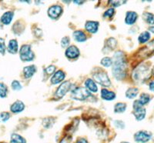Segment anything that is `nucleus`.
Listing matches in <instances>:
<instances>
[{
  "label": "nucleus",
  "instance_id": "obj_39",
  "mask_svg": "<svg viewBox=\"0 0 154 143\" xmlns=\"http://www.w3.org/2000/svg\"><path fill=\"white\" fill-rule=\"evenodd\" d=\"M45 71H46V74H48V75H53V74H54L55 71H56V66H54V65H49V66H48L45 69Z\"/></svg>",
  "mask_w": 154,
  "mask_h": 143
},
{
  "label": "nucleus",
  "instance_id": "obj_25",
  "mask_svg": "<svg viewBox=\"0 0 154 143\" xmlns=\"http://www.w3.org/2000/svg\"><path fill=\"white\" fill-rule=\"evenodd\" d=\"M143 19L147 23V24L154 25V14L150 12H144L143 14Z\"/></svg>",
  "mask_w": 154,
  "mask_h": 143
},
{
  "label": "nucleus",
  "instance_id": "obj_42",
  "mask_svg": "<svg viewBox=\"0 0 154 143\" xmlns=\"http://www.w3.org/2000/svg\"><path fill=\"white\" fill-rule=\"evenodd\" d=\"M149 90L152 91V92H154V80H152L150 82H149Z\"/></svg>",
  "mask_w": 154,
  "mask_h": 143
},
{
  "label": "nucleus",
  "instance_id": "obj_37",
  "mask_svg": "<svg viewBox=\"0 0 154 143\" xmlns=\"http://www.w3.org/2000/svg\"><path fill=\"white\" fill-rule=\"evenodd\" d=\"M6 50V46H5V40L2 38H0V53L4 55Z\"/></svg>",
  "mask_w": 154,
  "mask_h": 143
},
{
  "label": "nucleus",
  "instance_id": "obj_1",
  "mask_svg": "<svg viewBox=\"0 0 154 143\" xmlns=\"http://www.w3.org/2000/svg\"><path fill=\"white\" fill-rule=\"evenodd\" d=\"M112 72L117 80H123L126 77L127 73V65L124 53L121 51H118L114 54L112 58Z\"/></svg>",
  "mask_w": 154,
  "mask_h": 143
},
{
  "label": "nucleus",
  "instance_id": "obj_2",
  "mask_svg": "<svg viewBox=\"0 0 154 143\" xmlns=\"http://www.w3.org/2000/svg\"><path fill=\"white\" fill-rule=\"evenodd\" d=\"M151 75L149 68L146 65H141L135 68L133 72V79L138 82H143L149 79Z\"/></svg>",
  "mask_w": 154,
  "mask_h": 143
},
{
  "label": "nucleus",
  "instance_id": "obj_4",
  "mask_svg": "<svg viewBox=\"0 0 154 143\" xmlns=\"http://www.w3.org/2000/svg\"><path fill=\"white\" fill-rule=\"evenodd\" d=\"M91 96V93L84 87H77L71 93V96L73 99L79 101H84Z\"/></svg>",
  "mask_w": 154,
  "mask_h": 143
},
{
  "label": "nucleus",
  "instance_id": "obj_26",
  "mask_svg": "<svg viewBox=\"0 0 154 143\" xmlns=\"http://www.w3.org/2000/svg\"><path fill=\"white\" fill-rule=\"evenodd\" d=\"M149 38H150V34H149V32L145 31V32H143L142 33L139 35L138 41L140 43L143 44L148 42V41L149 40Z\"/></svg>",
  "mask_w": 154,
  "mask_h": 143
},
{
  "label": "nucleus",
  "instance_id": "obj_31",
  "mask_svg": "<svg viewBox=\"0 0 154 143\" xmlns=\"http://www.w3.org/2000/svg\"><path fill=\"white\" fill-rule=\"evenodd\" d=\"M8 87L2 82H0V97L5 98L7 96Z\"/></svg>",
  "mask_w": 154,
  "mask_h": 143
},
{
  "label": "nucleus",
  "instance_id": "obj_7",
  "mask_svg": "<svg viewBox=\"0 0 154 143\" xmlns=\"http://www.w3.org/2000/svg\"><path fill=\"white\" fill-rule=\"evenodd\" d=\"M63 12V9L61 5H52L48 9V16L52 19H57L60 17Z\"/></svg>",
  "mask_w": 154,
  "mask_h": 143
},
{
  "label": "nucleus",
  "instance_id": "obj_19",
  "mask_svg": "<svg viewBox=\"0 0 154 143\" xmlns=\"http://www.w3.org/2000/svg\"><path fill=\"white\" fill-rule=\"evenodd\" d=\"M13 16H14V12H12V11H9V12H5L2 16H1V19L0 21L3 25H9L12 22V19H13Z\"/></svg>",
  "mask_w": 154,
  "mask_h": 143
},
{
  "label": "nucleus",
  "instance_id": "obj_46",
  "mask_svg": "<svg viewBox=\"0 0 154 143\" xmlns=\"http://www.w3.org/2000/svg\"><path fill=\"white\" fill-rule=\"evenodd\" d=\"M1 23H1V21H0V27H1Z\"/></svg>",
  "mask_w": 154,
  "mask_h": 143
},
{
  "label": "nucleus",
  "instance_id": "obj_9",
  "mask_svg": "<svg viewBox=\"0 0 154 143\" xmlns=\"http://www.w3.org/2000/svg\"><path fill=\"white\" fill-rule=\"evenodd\" d=\"M65 55L69 59H75L79 57L80 55L79 49L75 45H70L66 49Z\"/></svg>",
  "mask_w": 154,
  "mask_h": 143
},
{
  "label": "nucleus",
  "instance_id": "obj_43",
  "mask_svg": "<svg viewBox=\"0 0 154 143\" xmlns=\"http://www.w3.org/2000/svg\"><path fill=\"white\" fill-rule=\"evenodd\" d=\"M73 2L75 4H82V3H84V2H81V1H74Z\"/></svg>",
  "mask_w": 154,
  "mask_h": 143
},
{
  "label": "nucleus",
  "instance_id": "obj_44",
  "mask_svg": "<svg viewBox=\"0 0 154 143\" xmlns=\"http://www.w3.org/2000/svg\"><path fill=\"white\" fill-rule=\"evenodd\" d=\"M149 30L150 32H152V33H154V26H152V27H150V28L149 29Z\"/></svg>",
  "mask_w": 154,
  "mask_h": 143
},
{
  "label": "nucleus",
  "instance_id": "obj_33",
  "mask_svg": "<svg viewBox=\"0 0 154 143\" xmlns=\"http://www.w3.org/2000/svg\"><path fill=\"white\" fill-rule=\"evenodd\" d=\"M10 119V115L9 112H3L0 113V122L1 123H5Z\"/></svg>",
  "mask_w": 154,
  "mask_h": 143
},
{
  "label": "nucleus",
  "instance_id": "obj_8",
  "mask_svg": "<svg viewBox=\"0 0 154 143\" xmlns=\"http://www.w3.org/2000/svg\"><path fill=\"white\" fill-rule=\"evenodd\" d=\"M71 88V82L69 81H66L63 82L59 87L56 92V96L59 99L63 98V96H65L66 94L70 90Z\"/></svg>",
  "mask_w": 154,
  "mask_h": 143
},
{
  "label": "nucleus",
  "instance_id": "obj_14",
  "mask_svg": "<svg viewBox=\"0 0 154 143\" xmlns=\"http://www.w3.org/2000/svg\"><path fill=\"white\" fill-rule=\"evenodd\" d=\"M72 37H73L74 40L77 42H84L87 39V36L85 34V32L82 30H76L73 32L72 33Z\"/></svg>",
  "mask_w": 154,
  "mask_h": 143
},
{
  "label": "nucleus",
  "instance_id": "obj_30",
  "mask_svg": "<svg viewBox=\"0 0 154 143\" xmlns=\"http://www.w3.org/2000/svg\"><path fill=\"white\" fill-rule=\"evenodd\" d=\"M101 65L106 68H109L112 65V59L110 57H104L101 60Z\"/></svg>",
  "mask_w": 154,
  "mask_h": 143
},
{
  "label": "nucleus",
  "instance_id": "obj_13",
  "mask_svg": "<svg viewBox=\"0 0 154 143\" xmlns=\"http://www.w3.org/2000/svg\"><path fill=\"white\" fill-rule=\"evenodd\" d=\"M85 88L89 92L93 93H96L98 92V86L96 85V82L92 79H87L84 82Z\"/></svg>",
  "mask_w": 154,
  "mask_h": 143
},
{
  "label": "nucleus",
  "instance_id": "obj_20",
  "mask_svg": "<svg viewBox=\"0 0 154 143\" xmlns=\"http://www.w3.org/2000/svg\"><path fill=\"white\" fill-rule=\"evenodd\" d=\"M7 50L11 54H16L19 51V45L16 39H11L8 44Z\"/></svg>",
  "mask_w": 154,
  "mask_h": 143
},
{
  "label": "nucleus",
  "instance_id": "obj_10",
  "mask_svg": "<svg viewBox=\"0 0 154 143\" xmlns=\"http://www.w3.org/2000/svg\"><path fill=\"white\" fill-rule=\"evenodd\" d=\"M66 78V74L65 72L62 70H58L53 75L52 78L50 79L51 84L53 85H56L60 82H63Z\"/></svg>",
  "mask_w": 154,
  "mask_h": 143
},
{
  "label": "nucleus",
  "instance_id": "obj_21",
  "mask_svg": "<svg viewBox=\"0 0 154 143\" xmlns=\"http://www.w3.org/2000/svg\"><path fill=\"white\" fill-rule=\"evenodd\" d=\"M146 114V112L145 108H143V107L133 110V115H134L136 120L137 121H142L143 119H145Z\"/></svg>",
  "mask_w": 154,
  "mask_h": 143
},
{
  "label": "nucleus",
  "instance_id": "obj_45",
  "mask_svg": "<svg viewBox=\"0 0 154 143\" xmlns=\"http://www.w3.org/2000/svg\"><path fill=\"white\" fill-rule=\"evenodd\" d=\"M119 143H131L130 141H121Z\"/></svg>",
  "mask_w": 154,
  "mask_h": 143
},
{
  "label": "nucleus",
  "instance_id": "obj_35",
  "mask_svg": "<svg viewBox=\"0 0 154 143\" xmlns=\"http://www.w3.org/2000/svg\"><path fill=\"white\" fill-rule=\"evenodd\" d=\"M70 43V38L68 36L63 37L61 39V46L62 48H68Z\"/></svg>",
  "mask_w": 154,
  "mask_h": 143
},
{
  "label": "nucleus",
  "instance_id": "obj_41",
  "mask_svg": "<svg viewBox=\"0 0 154 143\" xmlns=\"http://www.w3.org/2000/svg\"><path fill=\"white\" fill-rule=\"evenodd\" d=\"M74 143H89V141L86 137H79L75 139Z\"/></svg>",
  "mask_w": 154,
  "mask_h": 143
},
{
  "label": "nucleus",
  "instance_id": "obj_36",
  "mask_svg": "<svg viewBox=\"0 0 154 143\" xmlns=\"http://www.w3.org/2000/svg\"><path fill=\"white\" fill-rule=\"evenodd\" d=\"M114 14H115V9H114V8H109L103 13V17L111 18L113 16Z\"/></svg>",
  "mask_w": 154,
  "mask_h": 143
},
{
  "label": "nucleus",
  "instance_id": "obj_17",
  "mask_svg": "<svg viewBox=\"0 0 154 143\" xmlns=\"http://www.w3.org/2000/svg\"><path fill=\"white\" fill-rule=\"evenodd\" d=\"M101 98L106 101H112L116 99V94L112 91H109L106 89H103L101 90Z\"/></svg>",
  "mask_w": 154,
  "mask_h": 143
},
{
  "label": "nucleus",
  "instance_id": "obj_16",
  "mask_svg": "<svg viewBox=\"0 0 154 143\" xmlns=\"http://www.w3.org/2000/svg\"><path fill=\"white\" fill-rule=\"evenodd\" d=\"M36 66L34 65L26 66L23 68V75H24V77L26 79H30L36 72Z\"/></svg>",
  "mask_w": 154,
  "mask_h": 143
},
{
  "label": "nucleus",
  "instance_id": "obj_38",
  "mask_svg": "<svg viewBox=\"0 0 154 143\" xmlns=\"http://www.w3.org/2000/svg\"><path fill=\"white\" fill-rule=\"evenodd\" d=\"M107 45H108V46H109V49H113L115 48L116 45V41L113 38H109L108 40H107Z\"/></svg>",
  "mask_w": 154,
  "mask_h": 143
},
{
  "label": "nucleus",
  "instance_id": "obj_12",
  "mask_svg": "<svg viewBox=\"0 0 154 143\" xmlns=\"http://www.w3.org/2000/svg\"><path fill=\"white\" fill-rule=\"evenodd\" d=\"M99 24L98 22L96 21H87L85 24V29L88 32L91 34H94L97 32L99 29Z\"/></svg>",
  "mask_w": 154,
  "mask_h": 143
},
{
  "label": "nucleus",
  "instance_id": "obj_48",
  "mask_svg": "<svg viewBox=\"0 0 154 143\" xmlns=\"http://www.w3.org/2000/svg\"><path fill=\"white\" fill-rule=\"evenodd\" d=\"M153 74H154V68H153Z\"/></svg>",
  "mask_w": 154,
  "mask_h": 143
},
{
  "label": "nucleus",
  "instance_id": "obj_24",
  "mask_svg": "<svg viewBox=\"0 0 154 143\" xmlns=\"http://www.w3.org/2000/svg\"><path fill=\"white\" fill-rule=\"evenodd\" d=\"M127 105L126 103L123 102H118L114 105V112L116 113H123L126 110Z\"/></svg>",
  "mask_w": 154,
  "mask_h": 143
},
{
  "label": "nucleus",
  "instance_id": "obj_29",
  "mask_svg": "<svg viewBox=\"0 0 154 143\" xmlns=\"http://www.w3.org/2000/svg\"><path fill=\"white\" fill-rule=\"evenodd\" d=\"M151 98L149 94H147V93H142V94L140 95V97L139 99V101L141 102L143 105H146L147 103H149V101H150Z\"/></svg>",
  "mask_w": 154,
  "mask_h": 143
},
{
  "label": "nucleus",
  "instance_id": "obj_28",
  "mask_svg": "<svg viewBox=\"0 0 154 143\" xmlns=\"http://www.w3.org/2000/svg\"><path fill=\"white\" fill-rule=\"evenodd\" d=\"M74 138L72 135L66 134L60 139L58 143H74Z\"/></svg>",
  "mask_w": 154,
  "mask_h": 143
},
{
  "label": "nucleus",
  "instance_id": "obj_40",
  "mask_svg": "<svg viewBox=\"0 0 154 143\" xmlns=\"http://www.w3.org/2000/svg\"><path fill=\"white\" fill-rule=\"evenodd\" d=\"M126 2H124V1H110L109 2V3L112 5V6H113V7H119V6H120L122 4H124L126 3Z\"/></svg>",
  "mask_w": 154,
  "mask_h": 143
},
{
  "label": "nucleus",
  "instance_id": "obj_15",
  "mask_svg": "<svg viewBox=\"0 0 154 143\" xmlns=\"http://www.w3.org/2000/svg\"><path fill=\"white\" fill-rule=\"evenodd\" d=\"M154 52V40L151 41L150 42L147 44L146 46L143 48V49L140 51V55L143 57L149 56Z\"/></svg>",
  "mask_w": 154,
  "mask_h": 143
},
{
  "label": "nucleus",
  "instance_id": "obj_3",
  "mask_svg": "<svg viewBox=\"0 0 154 143\" xmlns=\"http://www.w3.org/2000/svg\"><path fill=\"white\" fill-rule=\"evenodd\" d=\"M152 133L147 130H140L133 135V140L136 143H148L152 140Z\"/></svg>",
  "mask_w": 154,
  "mask_h": 143
},
{
  "label": "nucleus",
  "instance_id": "obj_23",
  "mask_svg": "<svg viewBox=\"0 0 154 143\" xmlns=\"http://www.w3.org/2000/svg\"><path fill=\"white\" fill-rule=\"evenodd\" d=\"M139 93V90L137 88L132 87L128 89L126 92V97L127 99H135Z\"/></svg>",
  "mask_w": 154,
  "mask_h": 143
},
{
  "label": "nucleus",
  "instance_id": "obj_5",
  "mask_svg": "<svg viewBox=\"0 0 154 143\" xmlns=\"http://www.w3.org/2000/svg\"><path fill=\"white\" fill-rule=\"evenodd\" d=\"M19 56L23 62L32 61L35 58V55L32 50L31 45H23L19 49Z\"/></svg>",
  "mask_w": 154,
  "mask_h": 143
},
{
  "label": "nucleus",
  "instance_id": "obj_18",
  "mask_svg": "<svg viewBox=\"0 0 154 143\" xmlns=\"http://www.w3.org/2000/svg\"><path fill=\"white\" fill-rule=\"evenodd\" d=\"M25 108V105L24 103L22 101H18L15 102L10 107L11 112H13V113H19V112H23Z\"/></svg>",
  "mask_w": 154,
  "mask_h": 143
},
{
  "label": "nucleus",
  "instance_id": "obj_6",
  "mask_svg": "<svg viewBox=\"0 0 154 143\" xmlns=\"http://www.w3.org/2000/svg\"><path fill=\"white\" fill-rule=\"evenodd\" d=\"M93 77L95 82L101 85L102 86H103V87H109V86H111L110 79H109L108 75L105 72L101 71L98 72H95L94 74H93Z\"/></svg>",
  "mask_w": 154,
  "mask_h": 143
},
{
  "label": "nucleus",
  "instance_id": "obj_34",
  "mask_svg": "<svg viewBox=\"0 0 154 143\" xmlns=\"http://www.w3.org/2000/svg\"><path fill=\"white\" fill-rule=\"evenodd\" d=\"M11 87H12V89H13V90L19 91V90H21L23 86H22L21 83H20L19 81L14 80V81H12V84H11Z\"/></svg>",
  "mask_w": 154,
  "mask_h": 143
},
{
  "label": "nucleus",
  "instance_id": "obj_47",
  "mask_svg": "<svg viewBox=\"0 0 154 143\" xmlns=\"http://www.w3.org/2000/svg\"><path fill=\"white\" fill-rule=\"evenodd\" d=\"M2 143H10V142H2Z\"/></svg>",
  "mask_w": 154,
  "mask_h": 143
},
{
  "label": "nucleus",
  "instance_id": "obj_22",
  "mask_svg": "<svg viewBox=\"0 0 154 143\" xmlns=\"http://www.w3.org/2000/svg\"><path fill=\"white\" fill-rule=\"evenodd\" d=\"M10 143H27L26 139L18 133H12L10 136Z\"/></svg>",
  "mask_w": 154,
  "mask_h": 143
},
{
  "label": "nucleus",
  "instance_id": "obj_32",
  "mask_svg": "<svg viewBox=\"0 0 154 143\" xmlns=\"http://www.w3.org/2000/svg\"><path fill=\"white\" fill-rule=\"evenodd\" d=\"M113 126L116 129H119V130H123L126 128L125 122L122 120H118V119L113 121Z\"/></svg>",
  "mask_w": 154,
  "mask_h": 143
},
{
  "label": "nucleus",
  "instance_id": "obj_11",
  "mask_svg": "<svg viewBox=\"0 0 154 143\" xmlns=\"http://www.w3.org/2000/svg\"><path fill=\"white\" fill-rule=\"evenodd\" d=\"M138 19V14L136 12L133 11H129L126 13V17H125V23L126 25L131 26L137 22Z\"/></svg>",
  "mask_w": 154,
  "mask_h": 143
},
{
  "label": "nucleus",
  "instance_id": "obj_27",
  "mask_svg": "<svg viewBox=\"0 0 154 143\" xmlns=\"http://www.w3.org/2000/svg\"><path fill=\"white\" fill-rule=\"evenodd\" d=\"M54 123V119H53V118H46L42 122V126L46 129H49L51 128H53Z\"/></svg>",
  "mask_w": 154,
  "mask_h": 143
}]
</instances>
